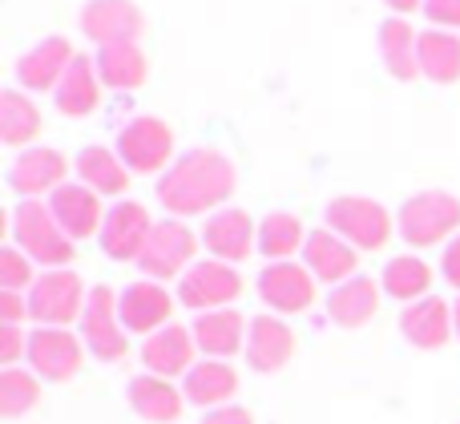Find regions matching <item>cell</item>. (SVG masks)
<instances>
[{
    "label": "cell",
    "instance_id": "37",
    "mask_svg": "<svg viewBox=\"0 0 460 424\" xmlns=\"http://www.w3.org/2000/svg\"><path fill=\"white\" fill-rule=\"evenodd\" d=\"M29 356V331H21L16 323H0V364L16 368Z\"/></svg>",
    "mask_w": 460,
    "mask_h": 424
},
{
    "label": "cell",
    "instance_id": "28",
    "mask_svg": "<svg viewBox=\"0 0 460 424\" xmlns=\"http://www.w3.org/2000/svg\"><path fill=\"white\" fill-rule=\"evenodd\" d=\"M73 170H77V182L89 186L93 194H102V199H118V194L129 190V166L110 146H85L73 158Z\"/></svg>",
    "mask_w": 460,
    "mask_h": 424
},
{
    "label": "cell",
    "instance_id": "20",
    "mask_svg": "<svg viewBox=\"0 0 460 424\" xmlns=\"http://www.w3.org/2000/svg\"><path fill=\"white\" fill-rule=\"evenodd\" d=\"M45 202H49V210H53L57 226H61L73 243H81V239H89V234L102 231L105 210H110V207H102V194H93L89 186H81V182L57 186Z\"/></svg>",
    "mask_w": 460,
    "mask_h": 424
},
{
    "label": "cell",
    "instance_id": "17",
    "mask_svg": "<svg viewBox=\"0 0 460 424\" xmlns=\"http://www.w3.org/2000/svg\"><path fill=\"white\" fill-rule=\"evenodd\" d=\"M174 299L162 283L154 279H137L129 287L118 291V312H121V323H126L129 336H154L170 323V312H174Z\"/></svg>",
    "mask_w": 460,
    "mask_h": 424
},
{
    "label": "cell",
    "instance_id": "31",
    "mask_svg": "<svg viewBox=\"0 0 460 424\" xmlns=\"http://www.w3.org/2000/svg\"><path fill=\"white\" fill-rule=\"evenodd\" d=\"M416 40H420V32H416L404 16H388V21L376 29L380 61H384V69H388L396 81L420 77V65H416Z\"/></svg>",
    "mask_w": 460,
    "mask_h": 424
},
{
    "label": "cell",
    "instance_id": "27",
    "mask_svg": "<svg viewBox=\"0 0 460 424\" xmlns=\"http://www.w3.org/2000/svg\"><path fill=\"white\" fill-rule=\"evenodd\" d=\"M97 77H102L105 89L113 93H134V89L146 85V73H150V61H146L142 45L137 40H126V45H102L93 57Z\"/></svg>",
    "mask_w": 460,
    "mask_h": 424
},
{
    "label": "cell",
    "instance_id": "24",
    "mask_svg": "<svg viewBox=\"0 0 460 424\" xmlns=\"http://www.w3.org/2000/svg\"><path fill=\"white\" fill-rule=\"evenodd\" d=\"M376 312H380V283L367 279V275H351L348 283L327 291V320L335 328L356 331L364 323H372Z\"/></svg>",
    "mask_w": 460,
    "mask_h": 424
},
{
    "label": "cell",
    "instance_id": "4",
    "mask_svg": "<svg viewBox=\"0 0 460 424\" xmlns=\"http://www.w3.org/2000/svg\"><path fill=\"white\" fill-rule=\"evenodd\" d=\"M323 226H332L356 251H384L396 231V218L367 194H335L323 207Z\"/></svg>",
    "mask_w": 460,
    "mask_h": 424
},
{
    "label": "cell",
    "instance_id": "29",
    "mask_svg": "<svg viewBox=\"0 0 460 424\" xmlns=\"http://www.w3.org/2000/svg\"><path fill=\"white\" fill-rule=\"evenodd\" d=\"M234 393H238V372L230 368V360H199L182 376L186 404H199V409H207V412L230 404Z\"/></svg>",
    "mask_w": 460,
    "mask_h": 424
},
{
    "label": "cell",
    "instance_id": "6",
    "mask_svg": "<svg viewBox=\"0 0 460 424\" xmlns=\"http://www.w3.org/2000/svg\"><path fill=\"white\" fill-rule=\"evenodd\" d=\"M29 320L37 328H69L73 320H81L85 312V283H81L77 271L69 267H57V271H40L37 283L29 291Z\"/></svg>",
    "mask_w": 460,
    "mask_h": 424
},
{
    "label": "cell",
    "instance_id": "38",
    "mask_svg": "<svg viewBox=\"0 0 460 424\" xmlns=\"http://www.w3.org/2000/svg\"><path fill=\"white\" fill-rule=\"evenodd\" d=\"M424 21L432 29H445V32H460V0H424Z\"/></svg>",
    "mask_w": 460,
    "mask_h": 424
},
{
    "label": "cell",
    "instance_id": "14",
    "mask_svg": "<svg viewBox=\"0 0 460 424\" xmlns=\"http://www.w3.org/2000/svg\"><path fill=\"white\" fill-rule=\"evenodd\" d=\"M77 21H81V32L97 49L126 45V40H137L146 32V13L134 0H85Z\"/></svg>",
    "mask_w": 460,
    "mask_h": 424
},
{
    "label": "cell",
    "instance_id": "3",
    "mask_svg": "<svg viewBox=\"0 0 460 424\" xmlns=\"http://www.w3.org/2000/svg\"><path fill=\"white\" fill-rule=\"evenodd\" d=\"M13 239H16V247L37 267H45V271H57V267L73 263V239L57 226L49 202H40V199H21L13 207Z\"/></svg>",
    "mask_w": 460,
    "mask_h": 424
},
{
    "label": "cell",
    "instance_id": "30",
    "mask_svg": "<svg viewBox=\"0 0 460 424\" xmlns=\"http://www.w3.org/2000/svg\"><path fill=\"white\" fill-rule=\"evenodd\" d=\"M416 65H420V77H429L432 85H456L460 81V32L424 29L420 40H416Z\"/></svg>",
    "mask_w": 460,
    "mask_h": 424
},
{
    "label": "cell",
    "instance_id": "33",
    "mask_svg": "<svg viewBox=\"0 0 460 424\" xmlns=\"http://www.w3.org/2000/svg\"><path fill=\"white\" fill-rule=\"evenodd\" d=\"M303 243H307V231L303 223L291 215V210H270L259 223V255L270 259V263H287V259L303 255Z\"/></svg>",
    "mask_w": 460,
    "mask_h": 424
},
{
    "label": "cell",
    "instance_id": "25",
    "mask_svg": "<svg viewBox=\"0 0 460 424\" xmlns=\"http://www.w3.org/2000/svg\"><path fill=\"white\" fill-rule=\"evenodd\" d=\"M126 401L129 409L150 424H174L186 409L182 388H174L166 376H154V372H142L126 384Z\"/></svg>",
    "mask_w": 460,
    "mask_h": 424
},
{
    "label": "cell",
    "instance_id": "9",
    "mask_svg": "<svg viewBox=\"0 0 460 424\" xmlns=\"http://www.w3.org/2000/svg\"><path fill=\"white\" fill-rule=\"evenodd\" d=\"M238 296H243V275L234 263H218V259H199L178 279V304L190 307L194 315L230 307Z\"/></svg>",
    "mask_w": 460,
    "mask_h": 424
},
{
    "label": "cell",
    "instance_id": "43",
    "mask_svg": "<svg viewBox=\"0 0 460 424\" xmlns=\"http://www.w3.org/2000/svg\"><path fill=\"white\" fill-rule=\"evenodd\" d=\"M453 331H456V340H460V296H456V304H453Z\"/></svg>",
    "mask_w": 460,
    "mask_h": 424
},
{
    "label": "cell",
    "instance_id": "23",
    "mask_svg": "<svg viewBox=\"0 0 460 424\" xmlns=\"http://www.w3.org/2000/svg\"><path fill=\"white\" fill-rule=\"evenodd\" d=\"M194 336L190 328H182V323H166L162 331H154V336H146L142 344V364L146 372H154V376H186V372L194 368Z\"/></svg>",
    "mask_w": 460,
    "mask_h": 424
},
{
    "label": "cell",
    "instance_id": "10",
    "mask_svg": "<svg viewBox=\"0 0 460 424\" xmlns=\"http://www.w3.org/2000/svg\"><path fill=\"white\" fill-rule=\"evenodd\" d=\"M150 231H154L150 210H146L137 199H118L110 210H105V223H102V231H97V243H102L105 259H113V263H137Z\"/></svg>",
    "mask_w": 460,
    "mask_h": 424
},
{
    "label": "cell",
    "instance_id": "22",
    "mask_svg": "<svg viewBox=\"0 0 460 424\" xmlns=\"http://www.w3.org/2000/svg\"><path fill=\"white\" fill-rule=\"evenodd\" d=\"M400 331H404V340L412 348H420V352H437V348H445L448 340L456 336L453 331V307H448L440 296L416 299V304H408L404 312H400Z\"/></svg>",
    "mask_w": 460,
    "mask_h": 424
},
{
    "label": "cell",
    "instance_id": "26",
    "mask_svg": "<svg viewBox=\"0 0 460 424\" xmlns=\"http://www.w3.org/2000/svg\"><path fill=\"white\" fill-rule=\"evenodd\" d=\"M53 105L65 118H89L102 105V77H97L93 57H85V53L73 57V65L65 69L61 85L53 93Z\"/></svg>",
    "mask_w": 460,
    "mask_h": 424
},
{
    "label": "cell",
    "instance_id": "15",
    "mask_svg": "<svg viewBox=\"0 0 460 424\" xmlns=\"http://www.w3.org/2000/svg\"><path fill=\"white\" fill-rule=\"evenodd\" d=\"M73 45L65 37H45L37 40L32 49H24L21 57H16L13 73H16V85L24 89V93H57V85H61L65 69L73 65Z\"/></svg>",
    "mask_w": 460,
    "mask_h": 424
},
{
    "label": "cell",
    "instance_id": "39",
    "mask_svg": "<svg viewBox=\"0 0 460 424\" xmlns=\"http://www.w3.org/2000/svg\"><path fill=\"white\" fill-rule=\"evenodd\" d=\"M29 320V296L24 291H0V323H21Z\"/></svg>",
    "mask_w": 460,
    "mask_h": 424
},
{
    "label": "cell",
    "instance_id": "12",
    "mask_svg": "<svg viewBox=\"0 0 460 424\" xmlns=\"http://www.w3.org/2000/svg\"><path fill=\"white\" fill-rule=\"evenodd\" d=\"M199 239L218 263L238 267L243 259H251L254 247H259V226H254V218L246 215L243 207H223V210L202 218Z\"/></svg>",
    "mask_w": 460,
    "mask_h": 424
},
{
    "label": "cell",
    "instance_id": "13",
    "mask_svg": "<svg viewBox=\"0 0 460 424\" xmlns=\"http://www.w3.org/2000/svg\"><path fill=\"white\" fill-rule=\"evenodd\" d=\"M315 275L303 263L287 259V263H267L259 271V299L275 315H299L315 304Z\"/></svg>",
    "mask_w": 460,
    "mask_h": 424
},
{
    "label": "cell",
    "instance_id": "1",
    "mask_svg": "<svg viewBox=\"0 0 460 424\" xmlns=\"http://www.w3.org/2000/svg\"><path fill=\"white\" fill-rule=\"evenodd\" d=\"M238 186V170L223 150L210 146H194V150L178 154L170 170L158 178V202L170 218H194V215H215L226 207V199Z\"/></svg>",
    "mask_w": 460,
    "mask_h": 424
},
{
    "label": "cell",
    "instance_id": "42",
    "mask_svg": "<svg viewBox=\"0 0 460 424\" xmlns=\"http://www.w3.org/2000/svg\"><path fill=\"white\" fill-rule=\"evenodd\" d=\"M384 4L396 16H408V13H416V8H424V0H384Z\"/></svg>",
    "mask_w": 460,
    "mask_h": 424
},
{
    "label": "cell",
    "instance_id": "36",
    "mask_svg": "<svg viewBox=\"0 0 460 424\" xmlns=\"http://www.w3.org/2000/svg\"><path fill=\"white\" fill-rule=\"evenodd\" d=\"M37 283L32 275V259L21 247H0V291H29Z\"/></svg>",
    "mask_w": 460,
    "mask_h": 424
},
{
    "label": "cell",
    "instance_id": "8",
    "mask_svg": "<svg viewBox=\"0 0 460 424\" xmlns=\"http://www.w3.org/2000/svg\"><path fill=\"white\" fill-rule=\"evenodd\" d=\"M202 247V239H194V231L182 223V218H162L154 223L150 239H146V251L137 259V271L154 283L166 279H182L194 267V251Z\"/></svg>",
    "mask_w": 460,
    "mask_h": 424
},
{
    "label": "cell",
    "instance_id": "32",
    "mask_svg": "<svg viewBox=\"0 0 460 424\" xmlns=\"http://www.w3.org/2000/svg\"><path fill=\"white\" fill-rule=\"evenodd\" d=\"M40 129H45V118H40L37 102L24 97L21 89H4L0 93V142L29 150L40 137Z\"/></svg>",
    "mask_w": 460,
    "mask_h": 424
},
{
    "label": "cell",
    "instance_id": "19",
    "mask_svg": "<svg viewBox=\"0 0 460 424\" xmlns=\"http://www.w3.org/2000/svg\"><path fill=\"white\" fill-rule=\"evenodd\" d=\"M246 364H251L259 376H275L279 368H287L295 356V331L291 323H283V315L267 312L254 315L251 328H246Z\"/></svg>",
    "mask_w": 460,
    "mask_h": 424
},
{
    "label": "cell",
    "instance_id": "34",
    "mask_svg": "<svg viewBox=\"0 0 460 424\" xmlns=\"http://www.w3.org/2000/svg\"><path fill=\"white\" fill-rule=\"evenodd\" d=\"M380 287L408 307V304H416V299H424L432 291V267L424 263L420 255H396V259L384 263Z\"/></svg>",
    "mask_w": 460,
    "mask_h": 424
},
{
    "label": "cell",
    "instance_id": "16",
    "mask_svg": "<svg viewBox=\"0 0 460 424\" xmlns=\"http://www.w3.org/2000/svg\"><path fill=\"white\" fill-rule=\"evenodd\" d=\"M65 174H69V162H65L61 150H53V146H29L8 166V186L21 199H40V194H53L57 186L69 182Z\"/></svg>",
    "mask_w": 460,
    "mask_h": 424
},
{
    "label": "cell",
    "instance_id": "21",
    "mask_svg": "<svg viewBox=\"0 0 460 424\" xmlns=\"http://www.w3.org/2000/svg\"><path fill=\"white\" fill-rule=\"evenodd\" d=\"M246 328H251V320H246L243 312H234V307H218V312H202L194 315V344H199V352L207 356V360H230V356L246 352Z\"/></svg>",
    "mask_w": 460,
    "mask_h": 424
},
{
    "label": "cell",
    "instance_id": "35",
    "mask_svg": "<svg viewBox=\"0 0 460 424\" xmlns=\"http://www.w3.org/2000/svg\"><path fill=\"white\" fill-rule=\"evenodd\" d=\"M40 404V376L24 368H4L0 372V417L16 420Z\"/></svg>",
    "mask_w": 460,
    "mask_h": 424
},
{
    "label": "cell",
    "instance_id": "2",
    "mask_svg": "<svg viewBox=\"0 0 460 424\" xmlns=\"http://www.w3.org/2000/svg\"><path fill=\"white\" fill-rule=\"evenodd\" d=\"M396 234L416 251L448 247L460 234V199L448 190L408 194L396 210Z\"/></svg>",
    "mask_w": 460,
    "mask_h": 424
},
{
    "label": "cell",
    "instance_id": "41",
    "mask_svg": "<svg viewBox=\"0 0 460 424\" xmlns=\"http://www.w3.org/2000/svg\"><path fill=\"white\" fill-rule=\"evenodd\" d=\"M202 424H254V417L243 409V404H223V409H210Z\"/></svg>",
    "mask_w": 460,
    "mask_h": 424
},
{
    "label": "cell",
    "instance_id": "18",
    "mask_svg": "<svg viewBox=\"0 0 460 424\" xmlns=\"http://www.w3.org/2000/svg\"><path fill=\"white\" fill-rule=\"evenodd\" d=\"M303 267H307L319 283L340 287V283H348L351 275H359L356 271L359 251L351 247L348 239H340L332 226H315V231H307V243H303Z\"/></svg>",
    "mask_w": 460,
    "mask_h": 424
},
{
    "label": "cell",
    "instance_id": "40",
    "mask_svg": "<svg viewBox=\"0 0 460 424\" xmlns=\"http://www.w3.org/2000/svg\"><path fill=\"white\" fill-rule=\"evenodd\" d=\"M440 275L448 279V287L460 291V234L448 243L445 251H440Z\"/></svg>",
    "mask_w": 460,
    "mask_h": 424
},
{
    "label": "cell",
    "instance_id": "5",
    "mask_svg": "<svg viewBox=\"0 0 460 424\" xmlns=\"http://www.w3.org/2000/svg\"><path fill=\"white\" fill-rule=\"evenodd\" d=\"M113 150L129 166V174H166L174 162V129L154 113H137L126 126H118Z\"/></svg>",
    "mask_w": 460,
    "mask_h": 424
},
{
    "label": "cell",
    "instance_id": "7",
    "mask_svg": "<svg viewBox=\"0 0 460 424\" xmlns=\"http://www.w3.org/2000/svg\"><path fill=\"white\" fill-rule=\"evenodd\" d=\"M81 340H85V352L102 364H118L121 356L129 352V331L121 323V312H118V291L97 283L89 287V299H85V312H81Z\"/></svg>",
    "mask_w": 460,
    "mask_h": 424
},
{
    "label": "cell",
    "instance_id": "11",
    "mask_svg": "<svg viewBox=\"0 0 460 424\" xmlns=\"http://www.w3.org/2000/svg\"><path fill=\"white\" fill-rule=\"evenodd\" d=\"M24 360L32 364L40 380L49 384H65L81 372V360H85V340L73 336L69 328H32L29 331V356Z\"/></svg>",
    "mask_w": 460,
    "mask_h": 424
}]
</instances>
